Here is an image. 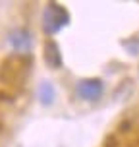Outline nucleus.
<instances>
[{"label":"nucleus","instance_id":"nucleus-4","mask_svg":"<svg viewBox=\"0 0 139 147\" xmlns=\"http://www.w3.org/2000/svg\"><path fill=\"white\" fill-rule=\"evenodd\" d=\"M8 43L17 54H27L31 51L33 39H31V33L27 29H14L8 35Z\"/></svg>","mask_w":139,"mask_h":147},{"label":"nucleus","instance_id":"nucleus-2","mask_svg":"<svg viewBox=\"0 0 139 147\" xmlns=\"http://www.w3.org/2000/svg\"><path fill=\"white\" fill-rule=\"evenodd\" d=\"M70 23V12L56 2H48L43 12V31L46 35H56Z\"/></svg>","mask_w":139,"mask_h":147},{"label":"nucleus","instance_id":"nucleus-3","mask_svg":"<svg viewBox=\"0 0 139 147\" xmlns=\"http://www.w3.org/2000/svg\"><path fill=\"white\" fill-rule=\"evenodd\" d=\"M104 85L99 78H87V80H81L75 87V93L83 99V101H99L103 97Z\"/></svg>","mask_w":139,"mask_h":147},{"label":"nucleus","instance_id":"nucleus-6","mask_svg":"<svg viewBox=\"0 0 139 147\" xmlns=\"http://www.w3.org/2000/svg\"><path fill=\"white\" fill-rule=\"evenodd\" d=\"M37 97H39V103L43 107H50L54 103V97H56V89L50 81H41L37 87Z\"/></svg>","mask_w":139,"mask_h":147},{"label":"nucleus","instance_id":"nucleus-1","mask_svg":"<svg viewBox=\"0 0 139 147\" xmlns=\"http://www.w3.org/2000/svg\"><path fill=\"white\" fill-rule=\"evenodd\" d=\"M31 70V58L27 54H8L0 62V83L10 89H21Z\"/></svg>","mask_w":139,"mask_h":147},{"label":"nucleus","instance_id":"nucleus-5","mask_svg":"<svg viewBox=\"0 0 139 147\" xmlns=\"http://www.w3.org/2000/svg\"><path fill=\"white\" fill-rule=\"evenodd\" d=\"M43 58L46 62V66L56 70V68H62V52H60V47L56 41H44L43 45Z\"/></svg>","mask_w":139,"mask_h":147}]
</instances>
